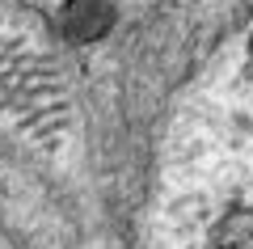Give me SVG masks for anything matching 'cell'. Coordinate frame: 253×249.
I'll return each instance as SVG.
<instances>
[{
    "label": "cell",
    "instance_id": "6da1fadb",
    "mask_svg": "<svg viewBox=\"0 0 253 249\" xmlns=\"http://www.w3.org/2000/svg\"><path fill=\"white\" fill-rule=\"evenodd\" d=\"M148 249H253V34L211 63L173 114Z\"/></svg>",
    "mask_w": 253,
    "mask_h": 249
}]
</instances>
